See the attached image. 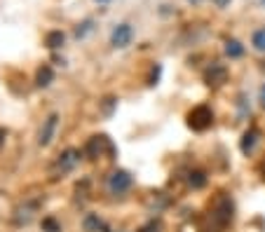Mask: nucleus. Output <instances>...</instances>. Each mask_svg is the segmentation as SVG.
<instances>
[{
	"instance_id": "nucleus-18",
	"label": "nucleus",
	"mask_w": 265,
	"mask_h": 232,
	"mask_svg": "<svg viewBox=\"0 0 265 232\" xmlns=\"http://www.w3.org/2000/svg\"><path fill=\"white\" fill-rule=\"evenodd\" d=\"M214 5L216 7H228L230 5V0H214Z\"/></svg>"
},
{
	"instance_id": "nucleus-3",
	"label": "nucleus",
	"mask_w": 265,
	"mask_h": 232,
	"mask_svg": "<svg viewBox=\"0 0 265 232\" xmlns=\"http://www.w3.org/2000/svg\"><path fill=\"white\" fill-rule=\"evenodd\" d=\"M134 38V28L129 24H120V26L113 28V35H110V42H113V47H127Z\"/></svg>"
},
{
	"instance_id": "nucleus-13",
	"label": "nucleus",
	"mask_w": 265,
	"mask_h": 232,
	"mask_svg": "<svg viewBox=\"0 0 265 232\" xmlns=\"http://www.w3.org/2000/svg\"><path fill=\"white\" fill-rule=\"evenodd\" d=\"M85 230L87 232H99V230H106V225L99 220V216H87V218H85Z\"/></svg>"
},
{
	"instance_id": "nucleus-19",
	"label": "nucleus",
	"mask_w": 265,
	"mask_h": 232,
	"mask_svg": "<svg viewBox=\"0 0 265 232\" xmlns=\"http://www.w3.org/2000/svg\"><path fill=\"white\" fill-rule=\"evenodd\" d=\"M260 103H263V108H265V85L260 87Z\"/></svg>"
},
{
	"instance_id": "nucleus-12",
	"label": "nucleus",
	"mask_w": 265,
	"mask_h": 232,
	"mask_svg": "<svg viewBox=\"0 0 265 232\" xmlns=\"http://www.w3.org/2000/svg\"><path fill=\"white\" fill-rule=\"evenodd\" d=\"M188 183H190V188H204V183H207V176H204V171H190L188 174Z\"/></svg>"
},
{
	"instance_id": "nucleus-6",
	"label": "nucleus",
	"mask_w": 265,
	"mask_h": 232,
	"mask_svg": "<svg viewBox=\"0 0 265 232\" xmlns=\"http://www.w3.org/2000/svg\"><path fill=\"white\" fill-rule=\"evenodd\" d=\"M225 78H228V70H225L223 66H218V63H214V66L204 73V80L209 82V85H223Z\"/></svg>"
},
{
	"instance_id": "nucleus-20",
	"label": "nucleus",
	"mask_w": 265,
	"mask_h": 232,
	"mask_svg": "<svg viewBox=\"0 0 265 232\" xmlns=\"http://www.w3.org/2000/svg\"><path fill=\"white\" fill-rule=\"evenodd\" d=\"M3 141H5V131L0 129V145H3Z\"/></svg>"
},
{
	"instance_id": "nucleus-5",
	"label": "nucleus",
	"mask_w": 265,
	"mask_h": 232,
	"mask_svg": "<svg viewBox=\"0 0 265 232\" xmlns=\"http://www.w3.org/2000/svg\"><path fill=\"white\" fill-rule=\"evenodd\" d=\"M78 162H80V152L78 150H66L63 155H59V160H56V171L66 174V171H71Z\"/></svg>"
},
{
	"instance_id": "nucleus-8",
	"label": "nucleus",
	"mask_w": 265,
	"mask_h": 232,
	"mask_svg": "<svg viewBox=\"0 0 265 232\" xmlns=\"http://www.w3.org/2000/svg\"><path fill=\"white\" fill-rule=\"evenodd\" d=\"M103 148H110L108 138H106V136H94L92 141H89V145H87V152L92 157H99L103 152Z\"/></svg>"
},
{
	"instance_id": "nucleus-7",
	"label": "nucleus",
	"mask_w": 265,
	"mask_h": 232,
	"mask_svg": "<svg viewBox=\"0 0 265 232\" xmlns=\"http://www.w3.org/2000/svg\"><path fill=\"white\" fill-rule=\"evenodd\" d=\"M258 129H249L242 136V143H239V148H242V152L244 155H249V152H253V148H256V143H258Z\"/></svg>"
},
{
	"instance_id": "nucleus-14",
	"label": "nucleus",
	"mask_w": 265,
	"mask_h": 232,
	"mask_svg": "<svg viewBox=\"0 0 265 232\" xmlns=\"http://www.w3.org/2000/svg\"><path fill=\"white\" fill-rule=\"evenodd\" d=\"M251 45L258 52H265V28H258L256 33H253V38H251Z\"/></svg>"
},
{
	"instance_id": "nucleus-10",
	"label": "nucleus",
	"mask_w": 265,
	"mask_h": 232,
	"mask_svg": "<svg viewBox=\"0 0 265 232\" xmlns=\"http://www.w3.org/2000/svg\"><path fill=\"white\" fill-rule=\"evenodd\" d=\"M52 80H54V73H52V68H49V66H42V68L38 70V78H35L38 87H47Z\"/></svg>"
},
{
	"instance_id": "nucleus-22",
	"label": "nucleus",
	"mask_w": 265,
	"mask_h": 232,
	"mask_svg": "<svg viewBox=\"0 0 265 232\" xmlns=\"http://www.w3.org/2000/svg\"><path fill=\"white\" fill-rule=\"evenodd\" d=\"M190 3H200V0H190Z\"/></svg>"
},
{
	"instance_id": "nucleus-23",
	"label": "nucleus",
	"mask_w": 265,
	"mask_h": 232,
	"mask_svg": "<svg viewBox=\"0 0 265 232\" xmlns=\"http://www.w3.org/2000/svg\"><path fill=\"white\" fill-rule=\"evenodd\" d=\"M263 5H265V0H263Z\"/></svg>"
},
{
	"instance_id": "nucleus-17",
	"label": "nucleus",
	"mask_w": 265,
	"mask_h": 232,
	"mask_svg": "<svg viewBox=\"0 0 265 232\" xmlns=\"http://www.w3.org/2000/svg\"><path fill=\"white\" fill-rule=\"evenodd\" d=\"M141 232H160V225H157V223H150V225H146Z\"/></svg>"
},
{
	"instance_id": "nucleus-9",
	"label": "nucleus",
	"mask_w": 265,
	"mask_h": 232,
	"mask_svg": "<svg viewBox=\"0 0 265 232\" xmlns=\"http://www.w3.org/2000/svg\"><path fill=\"white\" fill-rule=\"evenodd\" d=\"M225 54L230 56V59H239V56L244 54L242 42H239V40H228V42H225Z\"/></svg>"
},
{
	"instance_id": "nucleus-16",
	"label": "nucleus",
	"mask_w": 265,
	"mask_h": 232,
	"mask_svg": "<svg viewBox=\"0 0 265 232\" xmlns=\"http://www.w3.org/2000/svg\"><path fill=\"white\" fill-rule=\"evenodd\" d=\"M89 31H92V21L87 19V21H82L80 26L75 28V38H85V35H87Z\"/></svg>"
},
{
	"instance_id": "nucleus-1",
	"label": "nucleus",
	"mask_w": 265,
	"mask_h": 232,
	"mask_svg": "<svg viewBox=\"0 0 265 232\" xmlns=\"http://www.w3.org/2000/svg\"><path fill=\"white\" fill-rule=\"evenodd\" d=\"M211 122H214V113H211V108H207V106H197V108H192L190 113H188V127H190L192 131L209 129Z\"/></svg>"
},
{
	"instance_id": "nucleus-15",
	"label": "nucleus",
	"mask_w": 265,
	"mask_h": 232,
	"mask_svg": "<svg viewBox=\"0 0 265 232\" xmlns=\"http://www.w3.org/2000/svg\"><path fill=\"white\" fill-rule=\"evenodd\" d=\"M42 230H47V232H61V225H59L54 218H45V220H42Z\"/></svg>"
},
{
	"instance_id": "nucleus-11",
	"label": "nucleus",
	"mask_w": 265,
	"mask_h": 232,
	"mask_svg": "<svg viewBox=\"0 0 265 232\" xmlns=\"http://www.w3.org/2000/svg\"><path fill=\"white\" fill-rule=\"evenodd\" d=\"M66 42V35L61 33V31H52V33H47V47L49 49H59Z\"/></svg>"
},
{
	"instance_id": "nucleus-2",
	"label": "nucleus",
	"mask_w": 265,
	"mask_h": 232,
	"mask_svg": "<svg viewBox=\"0 0 265 232\" xmlns=\"http://www.w3.org/2000/svg\"><path fill=\"white\" fill-rule=\"evenodd\" d=\"M129 188H131L129 171L117 169V171H113V174L108 176V190L113 192V195H122V192H127Z\"/></svg>"
},
{
	"instance_id": "nucleus-4",
	"label": "nucleus",
	"mask_w": 265,
	"mask_h": 232,
	"mask_svg": "<svg viewBox=\"0 0 265 232\" xmlns=\"http://www.w3.org/2000/svg\"><path fill=\"white\" fill-rule=\"evenodd\" d=\"M56 127H59V115H56V113H52V115L45 120V124H42L40 138H38V143H40L42 148L52 143V138H54V134H56Z\"/></svg>"
},
{
	"instance_id": "nucleus-21",
	"label": "nucleus",
	"mask_w": 265,
	"mask_h": 232,
	"mask_svg": "<svg viewBox=\"0 0 265 232\" xmlns=\"http://www.w3.org/2000/svg\"><path fill=\"white\" fill-rule=\"evenodd\" d=\"M96 3H108V0H96Z\"/></svg>"
}]
</instances>
